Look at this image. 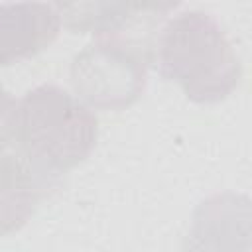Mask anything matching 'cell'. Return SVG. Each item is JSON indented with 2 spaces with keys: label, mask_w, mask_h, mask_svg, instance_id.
<instances>
[{
  "label": "cell",
  "mask_w": 252,
  "mask_h": 252,
  "mask_svg": "<svg viewBox=\"0 0 252 252\" xmlns=\"http://www.w3.org/2000/svg\"><path fill=\"white\" fill-rule=\"evenodd\" d=\"M152 61L165 81L177 83L197 104L228 98L242 77L240 59L224 30L199 10H185L161 28Z\"/></svg>",
  "instance_id": "cell-1"
},
{
  "label": "cell",
  "mask_w": 252,
  "mask_h": 252,
  "mask_svg": "<svg viewBox=\"0 0 252 252\" xmlns=\"http://www.w3.org/2000/svg\"><path fill=\"white\" fill-rule=\"evenodd\" d=\"M98 120L75 94L39 85L18 102L16 136L22 158L47 177L83 163L96 146Z\"/></svg>",
  "instance_id": "cell-2"
},
{
  "label": "cell",
  "mask_w": 252,
  "mask_h": 252,
  "mask_svg": "<svg viewBox=\"0 0 252 252\" xmlns=\"http://www.w3.org/2000/svg\"><path fill=\"white\" fill-rule=\"evenodd\" d=\"M152 47L124 37H94L71 63L77 98L89 108L124 110L144 93Z\"/></svg>",
  "instance_id": "cell-3"
},
{
  "label": "cell",
  "mask_w": 252,
  "mask_h": 252,
  "mask_svg": "<svg viewBox=\"0 0 252 252\" xmlns=\"http://www.w3.org/2000/svg\"><path fill=\"white\" fill-rule=\"evenodd\" d=\"M250 238L252 209L248 195L222 191L195 207L181 252H250Z\"/></svg>",
  "instance_id": "cell-4"
},
{
  "label": "cell",
  "mask_w": 252,
  "mask_h": 252,
  "mask_svg": "<svg viewBox=\"0 0 252 252\" xmlns=\"http://www.w3.org/2000/svg\"><path fill=\"white\" fill-rule=\"evenodd\" d=\"M53 6L65 28L75 33L124 39H132L128 32L142 22L154 24L177 8L175 2H57Z\"/></svg>",
  "instance_id": "cell-5"
},
{
  "label": "cell",
  "mask_w": 252,
  "mask_h": 252,
  "mask_svg": "<svg viewBox=\"0 0 252 252\" xmlns=\"http://www.w3.org/2000/svg\"><path fill=\"white\" fill-rule=\"evenodd\" d=\"M61 30L53 4H0V67L33 57L49 47Z\"/></svg>",
  "instance_id": "cell-6"
},
{
  "label": "cell",
  "mask_w": 252,
  "mask_h": 252,
  "mask_svg": "<svg viewBox=\"0 0 252 252\" xmlns=\"http://www.w3.org/2000/svg\"><path fill=\"white\" fill-rule=\"evenodd\" d=\"M49 179L22 156H0V236L20 230L30 220Z\"/></svg>",
  "instance_id": "cell-7"
},
{
  "label": "cell",
  "mask_w": 252,
  "mask_h": 252,
  "mask_svg": "<svg viewBox=\"0 0 252 252\" xmlns=\"http://www.w3.org/2000/svg\"><path fill=\"white\" fill-rule=\"evenodd\" d=\"M18 102L0 83V150L8 148L16 136Z\"/></svg>",
  "instance_id": "cell-8"
}]
</instances>
